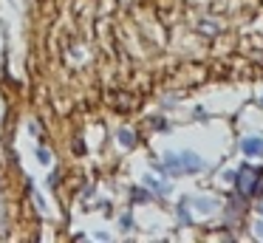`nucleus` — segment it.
Listing matches in <instances>:
<instances>
[{
	"mask_svg": "<svg viewBox=\"0 0 263 243\" xmlns=\"http://www.w3.org/2000/svg\"><path fill=\"white\" fill-rule=\"evenodd\" d=\"M243 153H249V156H260V153H263V141L260 139H246L243 141Z\"/></svg>",
	"mask_w": 263,
	"mask_h": 243,
	"instance_id": "obj_1",
	"label": "nucleus"
}]
</instances>
